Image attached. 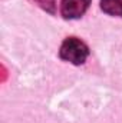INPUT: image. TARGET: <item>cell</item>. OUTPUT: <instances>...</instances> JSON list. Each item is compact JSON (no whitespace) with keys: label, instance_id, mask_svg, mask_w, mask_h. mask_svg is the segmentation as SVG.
I'll return each instance as SVG.
<instances>
[{"label":"cell","instance_id":"6da1fadb","mask_svg":"<svg viewBox=\"0 0 122 123\" xmlns=\"http://www.w3.org/2000/svg\"><path fill=\"white\" fill-rule=\"evenodd\" d=\"M59 55L65 62H69L72 64H82L89 56V49L82 40L76 37H68L62 43Z\"/></svg>","mask_w":122,"mask_h":123},{"label":"cell","instance_id":"7a4b0ae2","mask_svg":"<svg viewBox=\"0 0 122 123\" xmlns=\"http://www.w3.org/2000/svg\"><path fill=\"white\" fill-rule=\"evenodd\" d=\"M91 4V0H62L61 13L65 19L73 20L85 14Z\"/></svg>","mask_w":122,"mask_h":123},{"label":"cell","instance_id":"3957f363","mask_svg":"<svg viewBox=\"0 0 122 123\" xmlns=\"http://www.w3.org/2000/svg\"><path fill=\"white\" fill-rule=\"evenodd\" d=\"M101 9L111 16L122 17V0H101Z\"/></svg>","mask_w":122,"mask_h":123},{"label":"cell","instance_id":"277c9868","mask_svg":"<svg viewBox=\"0 0 122 123\" xmlns=\"http://www.w3.org/2000/svg\"><path fill=\"white\" fill-rule=\"evenodd\" d=\"M36 1H39L43 7H47V6H52L53 7V0H36Z\"/></svg>","mask_w":122,"mask_h":123}]
</instances>
